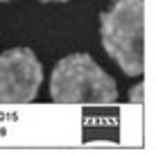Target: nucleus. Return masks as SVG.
<instances>
[{
    "label": "nucleus",
    "mask_w": 156,
    "mask_h": 156,
    "mask_svg": "<svg viewBox=\"0 0 156 156\" xmlns=\"http://www.w3.org/2000/svg\"><path fill=\"white\" fill-rule=\"evenodd\" d=\"M102 45L127 75L145 70V0H111L100 20Z\"/></svg>",
    "instance_id": "1"
},
{
    "label": "nucleus",
    "mask_w": 156,
    "mask_h": 156,
    "mask_svg": "<svg viewBox=\"0 0 156 156\" xmlns=\"http://www.w3.org/2000/svg\"><path fill=\"white\" fill-rule=\"evenodd\" d=\"M50 93L59 104H113L118 100L113 77L84 52L61 59L55 66Z\"/></svg>",
    "instance_id": "2"
},
{
    "label": "nucleus",
    "mask_w": 156,
    "mask_h": 156,
    "mask_svg": "<svg viewBox=\"0 0 156 156\" xmlns=\"http://www.w3.org/2000/svg\"><path fill=\"white\" fill-rule=\"evenodd\" d=\"M43 68L27 48H14L0 55V104H25L36 98Z\"/></svg>",
    "instance_id": "3"
},
{
    "label": "nucleus",
    "mask_w": 156,
    "mask_h": 156,
    "mask_svg": "<svg viewBox=\"0 0 156 156\" xmlns=\"http://www.w3.org/2000/svg\"><path fill=\"white\" fill-rule=\"evenodd\" d=\"M129 100L133 104H143L145 102V84H136L131 90H129Z\"/></svg>",
    "instance_id": "4"
},
{
    "label": "nucleus",
    "mask_w": 156,
    "mask_h": 156,
    "mask_svg": "<svg viewBox=\"0 0 156 156\" xmlns=\"http://www.w3.org/2000/svg\"><path fill=\"white\" fill-rule=\"evenodd\" d=\"M43 2H63V0H43Z\"/></svg>",
    "instance_id": "5"
},
{
    "label": "nucleus",
    "mask_w": 156,
    "mask_h": 156,
    "mask_svg": "<svg viewBox=\"0 0 156 156\" xmlns=\"http://www.w3.org/2000/svg\"><path fill=\"white\" fill-rule=\"evenodd\" d=\"M0 2H9V0H0Z\"/></svg>",
    "instance_id": "6"
}]
</instances>
